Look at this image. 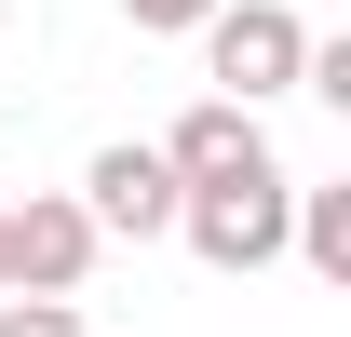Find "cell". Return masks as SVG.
Returning <instances> with one entry per match:
<instances>
[{
  "instance_id": "6da1fadb",
  "label": "cell",
  "mask_w": 351,
  "mask_h": 337,
  "mask_svg": "<svg viewBox=\"0 0 351 337\" xmlns=\"http://www.w3.org/2000/svg\"><path fill=\"white\" fill-rule=\"evenodd\" d=\"M284 216H298V175H284V162H243V175L176 189V229H189V256H203V270H230V284L284 256Z\"/></svg>"
},
{
  "instance_id": "7a4b0ae2",
  "label": "cell",
  "mask_w": 351,
  "mask_h": 337,
  "mask_svg": "<svg viewBox=\"0 0 351 337\" xmlns=\"http://www.w3.org/2000/svg\"><path fill=\"white\" fill-rule=\"evenodd\" d=\"M298 54H311V27L284 14V0H217V14H203V68H217V95H230V108L298 95Z\"/></svg>"
},
{
  "instance_id": "3957f363",
  "label": "cell",
  "mask_w": 351,
  "mask_h": 337,
  "mask_svg": "<svg viewBox=\"0 0 351 337\" xmlns=\"http://www.w3.org/2000/svg\"><path fill=\"white\" fill-rule=\"evenodd\" d=\"M95 229L68 189H27V203H0V284L14 297H82V270H95Z\"/></svg>"
},
{
  "instance_id": "277c9868",
  "label": "cell",
  "mask_w": 351,
  "mask_h": 337,
  "mask_svg": "<svg viewBox=\"0 0 351 337\" xmlns=\"http://www.w3.org/2000/svg\"><path fill=\"white\" fill-rule=\"evenodd\" d=\"M82 216L95 229H122V243H149V229H176V162L162 149H95V175H82Z\"/></svg>"
},
{
  "instance_id": "5b68a950",
  "label": "cell",
  "mask_w": 351,
  "mask_h": 337,
  "mask_svg": "<svg viewBox=\"0 0 351 337\" xmlns=\"http://www.w3.org/2000/svg\"><path fill=\"white\" fill-rule=\"evenodd\" d=\"M162 162H176V189H203V175H243V162H270V135H257V108L203 95V108L162 135Z\"/></svg>"
},
{
  "instance_id": "8992f818",
  "label": "cell",
  "mask_w": 351,
  "mask_h": 337,
  "mask_svg": "<svg viewBox=\"0 0 351 337\" xmlns=\"http://www.w3.org/2000/svg\"><path fill=\"white\" fill-rule=\"evenodd\" d=\"M0 337H82V297H0Z\"/></svg>"
},
{
  "instance_id": "52a82bcc",
  "label": "cell",
  "mask_w": 351,
  "mask_h": 337,
  "mask_svg": "<svg viewBox=\"0 0 351 337\" xmlns=\"http://www.w3.org/2000/svg\"><path fill=\"white\" fill-rule=\"evenodd\" d=\"M217 0H122V27H203Z\"/></svg>"
}]
</instances>
